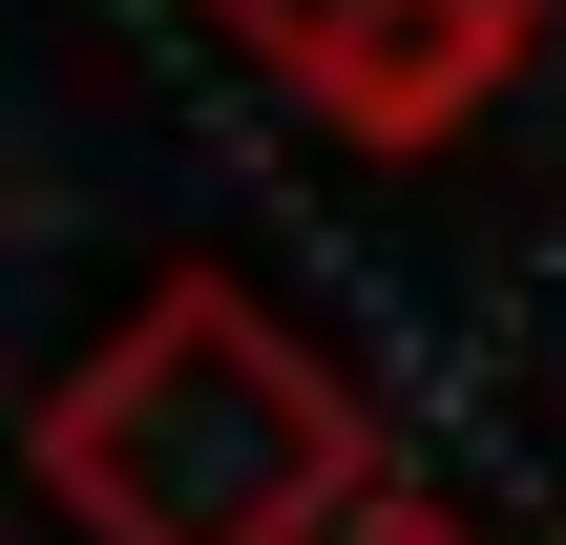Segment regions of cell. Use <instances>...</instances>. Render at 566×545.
<instances>
[{
  "label": "cell",
  "mask_w": 566,
  "mask_h": 545,
  "mask_svg": "<svg viewBox=\"0 0 566 545\" xmlns=\"http://www.w3.org/2000/svg\"><path fill=\"white\" fill-rule=\"evenodd\" d=\"M336 545H462V525H441V504H357Z\"/></svg>",
  "instance_id": "3"
},
{
  "label": "cell",
  "mask_w": 566,
  "mask_h": 545,
  "mask_svg": "<svg viewBox=\"0 0 566 545\" xmlns=\"http://www.w3.org/2000/svg\"><path fill=\"white\" fill-rule=\"evenodd\" d=\"M42 483L84 504L105 545H336L378 483V399L273 336L231 273H168L63 399H42Z\"/></svg>",
  "instance_id": "1"
},
{
  "label": "cell",
  "mask_w": 566,
  "mask_h": 545,
  "mask_svg": "<svg viewBox=\"0 0 566 545\" xmlns=\"http://www.w3.org/2000/svg\"><path fill=\"white\" fill-rule=\"evenodd\" d=\"M315 126H357V147H441V126H483L504 84H525V42H546L566 0H210Z\"/></svg>",
  "instance_id": "2"
}]
</instances>
